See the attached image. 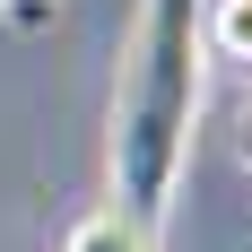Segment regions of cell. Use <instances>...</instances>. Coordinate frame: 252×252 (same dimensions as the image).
I'll return each instance as SVG.
<instances>
[{"label": "cell", "mask_w": 252, "mask_h": 252, "mask_svg": "<svg viewBox=\"0 0 252 252\" xmlns=\"http://www.w3.org/2000/svg\"><path fill=\"white\" fill-rule=\"evenodd\" d=\"M61 252H157V235H139L122 209H87V218L70 226V244H61Z\"/></svg>", "instance_id": "cell-2"}, {"label": "cell", "mask_w": 252, "mask_h": 252, "mask_svg": "<svg viewBox=\"0 0 252 252\" xmlns=\"http://www.w3.org/2000/svg\"><path fill=\"white\" fill-rule=\"evenodd\" d=\"M244 165H252V113H244Z\"/></svg>", "instance_id": "cell-4"}, {"label": "cell", "mask_w": 252, "mask_h": 252, "mask_svg": "<svg viewBox=\"0 0 252 252\" xmlns=\"http://www.w3.org/2000/svg\"><path fill=\"white\" fill-rule=\"evenodd\" d=\"M200 44H218L226 61H252V0H200Z\"/></svg>", "instance_id": "cell-3"}, {"label": "cell", "mask_w": 252, "mask_h": 252, "mask_svg": "<svg viewBox=\"0 0 252 252\" xmlns=\"http://www.w3.org/2000/svg\"><path fill=\"white\" fill-rule=\"evenodd\" d=\"M200 0H139L122 44V87H113V209L139 235L165 226V209L191 165V122H200Z\"/></svg>", "instance_id": "cell-1"}]
</instances>
